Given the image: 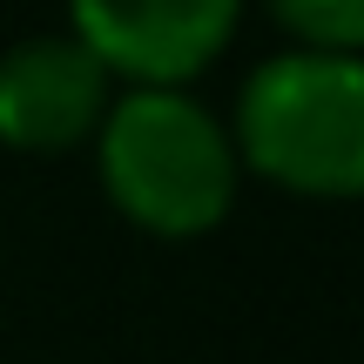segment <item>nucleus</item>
<instances>
[{"label":"nucleus","mask_w":364,"mask_h":364,"mask_svg":"<svg viewBox=\"0 0 364 364\" xmlns=\"http://www.w3.org/2000/svg\"><path fill=\"white\" fill-rule=\"evenodd\" d=\"M115 81L75 34H27L0 54V142L21 156H68L95 142Z\"/></svg>","instance_id":"4"},{"label":"nucleus","mask_w":364,"mask_h":364,"mask_svg":"<svg viewBox=\"0 0 364 364\" xmlns=\"http://www.w3.org/2000/svg\"><path fill=\"white\" fill-rule=\"evenodd\" d=\"M95 169L122 223L162 243L209 236L243 182L230 129L189 88H122L95 129Z\"/></svg>","instance_id":"1"},{"label":"nucleus","mask_w":364,"mask_h":364,"mask_svg":"<svg viewBox=\"0 0 364 364\" xmlns=\"http://www.w3.org/2000/svg\"><path fill=\"white\" fill-rule=\"evenodd\" d=\"M236 21L243 0H68V34L122 88H189Z\"/></svg>","instance_id":"3"},{"label":"nucleus","mask_w":364,"mask_h":364,"mask_svg":"<svg viewBox=\"0 0 364 364\" xmlns=\"http://www.w3.org/2000/svg\"><path fill=\"white\" fill-rule=\"evenodd\" d=\"M263 7L290 34V48H324V54L364 48V0H263Z\"/></svg>","instance_id":"5"},{"label":"nucleus","mask_w":364,"mask_h":364,"mask_svg":"<svg viewBox=\"0 0 364 364\" xmlns=\"http://www.w3.org/2000/svg\"><path fill=\"white\" fill-rule=\"evenodd\" d=\"M230 149L284 196L351 203L364 189V61L284 48L236 88Z\"/></svg>","instance_id":"2"}]
</instances>
